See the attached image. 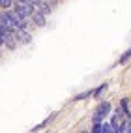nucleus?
I'll list each match as a JSON object with an SVG mask.
<instances>
[{
  "label": "nucleus",
  "mask_w": 131,
  "mask_h": 133,
  "mask_svg": "<svg viewBox=\"0 0 131 133\" xmlns=\"http://www.w3.org/2000/svg\"><path fill=\"white\" fill-rule=\"evenodd\" d=\"M111 126H112V129H114L116 133H120V126H122V120H120V114H116V116H114V118H112V124H111Z\"/></svg>",
  "instance_id": "nucleus-5"
},
{
  "label": "nucleus",
  "mask_w": 131,
  "mask_h": 133,
  "mask_svg": "<svg viewBox=\"0 0 131 133\" xmlns=\"http://www.w3.org/2000/svg\"><path fill=\"white\" fill-rule=\"evenodd\" d=\"M4 43V34H2V28H0V45Z\"/></svg>",
  "instance_id": "nucleus-11"
},
{
  "label": "nucleus",
  "mask_w": 131,
  "mask_h": 133,
  "mask_svg": "<svg viewBox=\"0 0 131 133\" xmlns=\"http://www.w3.org/2000/svg\"><path fill=\"white\" fill-rule=\"evenodd\" d=\"M39 11H43V13L47 15V13H51V8H49L47 4H43V2H41V4H39Z\"/></svg>",
  "instance_id": "nucleus-6"
},
{
  "label": "nucleus",
  "mask_w": 131,
  "mask_h": 133,
  "mask_svg": "<svg viewBox=\"0 0 131 133\" xmlns=\"http://www.w3.org/2000/svg\"><path fill=\"white\" fill-rule=\"evenodd\" d=\"M111 131H114L111 124H103V133H111Z\"/></svg>",
  "instance_id": "nucleus-8"
},
{
  "label": "nucleus",
  "mask_w": 131,
  "mask_h": 133,
  "mask_svg": "<svg viewBox=\"0 0 131 133\" xmlns=\"http://www.w3.org/2000/svg\"><path fill=\"white\" fill-rule=\"evenodd\" d=\"M92 131H95V133H103V124H95Z\"/></svg>",
  "instance_id": "nucleus-9"
},
{
  "label": "nucleus",
  "mask_w": 131,
  "mask_h": 133,
  "mask_svg": "<svg viewBox=\"0 0 131 133\" xmlns=\"http://www.w3.org/2000/svg\"><path fill=\"white\" fill-rule=\"evenodd\" d=\"M15 11L21 13L24 19H28V17H32V13H34V4H28V2H21V0H17V2H15Z\"/></svg>",
  "instance_id": "nucleus-1"
},
{
  "label": "nucleus",
  "mask_w": 131,
  "mask_h": 133,
  "mask_svg": "<svg viewBox=\"0 0 131 133\" xmlns=\"http://www.w3.org/2000/svg\"><path fill=\"white\" fill-rule=\"evenodd\" d=\"M15 32H17V34H15V38H19L21 43H30V34H28V32H24V28H17Z\"/></svg>",
  "instance_id": "nucleus-3"
},
{
  "label": "nucleus",
  "mask_w": 131,
  "mask_h": 133,
  "mask_svg": "<svg viewBox=\"0 0 131 133\" xmlns=\"http://www.w3.org/2000/svg\"><path fill=\"white\" fill-rule=\"evenodd\" d=\"M21 2H28V4H34V6H39L41 0H21Z\"/></svg>",
  "instance_id": "nucleus-10"
},
{
  "label": "nucleus",
  "mask_w": 131,
  "mask_h": 133,
  "mask_svg": "<svg viewBox=\"0 0 131 133\" xmlns=\"http://www.w3.org/2000/svg\"><path fill=\"white\" fill-rule=\"evenodd\" d=\"M32 19L38 26H45V13L43 11H34L32 13Z\"/></svg>",
  "instance_id": "nucleus-4"
},
{
  "label": "nucleus",
  "mask_w": 131,
  "mask_h": 133,
  "mask_svg": "<svg viewBox=\"0 0 131 133\" xmlns=\"http://www.w3.org/2000/svg\"><path fill=\"white\" fill-rule=\"evenodd\" d=\"M109 111H111V105L109 103H101L99 107H98V111H95V114H94V122H99Z\"/></svg>",
  "instance_id": "nucleus-2"
},
{
  "label": "nucleus",
  "mask_w": 131,
  "mask_h": 133,
  "mask_svg": "<svg viewBox=\"0 0 131 133\" xmlns=\"http://www.w3.org/2000/svg\"><path fill=\"white\" fill-rule=\"evenodd\" d=\"M13 4V0H0V8H10Z\"/></svg>",
  "instance_id": "nucleus-7"
}]
</instances>
